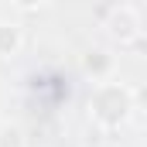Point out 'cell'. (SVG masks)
Instances as JSON below:
<instances>
[{
    "instance_id": "cell-4",
    "label": "cell",
    "mask_w": 147,
    "mask_h": 147,
    "mask_svg": "<svg viewBox=\"0 0 147 147\" xmlns=\"http://www.w3.org/2000/svg\"><path fill=\"white\" fill-rule=\"evenodd\" d=\"M24 48V31L14 21H0V58H14Z\"/></svg>"
},
{
    "instance_id": "cell-1",
    "label": "cell",
    "mask_w": 147,
    "mask_h": 147,
    "mask_svg": "<svg viewBox=\"0 0 147 147\" xmlns=\"http://www.w3.org/2000/svg\"><path fill=\"white\" fill-rule=\"evenodd\" d=\"M134 116V89L127 82L103 79L89 92V120L99 130H120Z\"/></svg>"
},
{
    "instance_id": "cell-5",
    "label": "cell",
    "mask_w": 147,
    "mask_h": 147,
    "mask_svg": "<svg viewBox=\"0 0 147 147\" xmlns=\"http://www.w3.org/2000/svg\"><path fill=\"white\" fill-rule=\"evenodd\" d=\"M0 147H28V137L17 123H3L0 127Z\"/></svg>"
},
{
    "instance_id": "cell-6",
    "label": "cell",
    "mask_w": 147,
    "mask_h": 147,
    "mask_svg": "<svg viewBox=\"0 0 147 147\" xmlns=\"http://www.w3.org/2000/svg\"><path fill=\"white\" fill-rule=\"evenodd\" d=\"M17 10H38V7H45V0H10Z\"/></svg>"
},
{
    "instance_id": "cell-3",
    "label": "cell",
    "mask_w": 147,
    "mask_h": 147,
    "mask_svg": "<svg viewBox=\"0 0 147 147\" xmlns=\"http://www.w3.org/2000/svg\"><path fill=\"white\" fill-rule=\"evenodd\" d=\"M82 72L89 75L92 82L110 79V72H113V55H110V51H103V48H96V51L82 55Z\"/></svg>"
},
{
    "instance_id": "cell-2",
    "label": "cell",
    "mask_w": 147,
    "mask_h": 147,
    "mask_svg": "<svg viewBox=\"0 0 147 147\" xmlns=\"http://www.w3.org/2000/svg\"><path fill=\"white\" fill-rule=\"evenodd\" d=\"M140 31H144V24H140L137 7H130V3H116L110 14H106V34H110L120 48L137 45V41H140Z\"/></svg>"
}]
</instances>
